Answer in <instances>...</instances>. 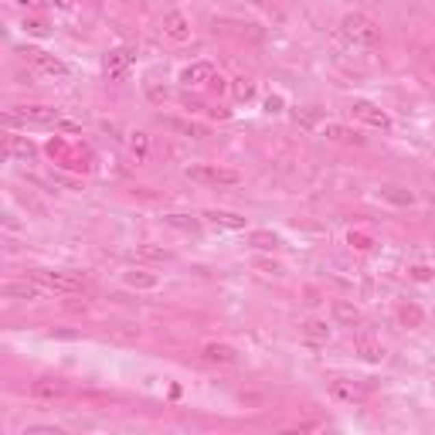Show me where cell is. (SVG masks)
Returning a JSON list of instances; mask_svg holds the SVG:
<instances>
[{
  "mask_svg": "<svg viewBox=\"0 0 435 435\" xmlns=\"http://www.w3.org/2000/svg\"><path fill=\"white\" fill-rule=\"evenodd\" d=\"M388 204H395V208H412L415 204V194L408 190V187H401V184H381V190H377Z\"/></svg>",
  "mask_w": 435,
  "mask_h": 435,
  "instance_id": "cell-17",
  "label": "cell"
},
{
  "mask_svg": "<svg viewBox=\"0 0 435 435\" xmlns=\"http://www.w3.org/2000/svg\"><path fill=\"white\" fill-rule=\"evenodd\" d=\"M7 123H31V126H51L58 123V109L45 105V102H31V105H14L7 109Z\"/></svg>",
  "mask_w": 435,
  "mask_h": 435,
  "instance_id": "cell-4",
  "label": "cell"
},
{
  "mask_svg": "<svg viewBox=\"0 0 435 435\" xmlns=\"http://www.w3.org/2000/svg\"><path fill=\"white\" fill-rule=\"evenodd\" d=\"M201 360H208V364H221V367H232V364H238V350L232 347V344H208V347L201 350Z\"/></svg>",
  "mask_w": 435,
  "mask_h": 435,
  "instance_id": "cell-14",
  "label": "cell"
},
{
  "mask_svg": "<svg viewBox=\"0 0 435 435\" xmlns=\"http://www.w3.org/2000/svg\"><path fill=\"white\" fill-rule=\"evenodd\" d=\"M129 150H133V157H140V160H147L150 157V133H133L129 136Z\"/></svg>",
  "mask_w": 435,
  "mask_h": 435,
  "instance_id": "cell-26",
  "label": "cell"
},
{
  "mask_svg": "<svg viewBox=\"0 0 435 435\" xmlns=\"http://www.w3.org/2000/svg\"><path fill=\"white\" fill-rule=\"evenodd\" d=\"M323 136L334 140V143H353V147H364V136L350 126H340V123H327L323 126Z\"/></svg>",
  "mask_w": 435,
  "mask_h": 435,
  "instance_id": "cell-18",
  "label": "cell"
},
{
  "mask_svg": "<svg viewBox=\"0 0 435 435\" xmlns=\"http://www.w3.org/2000/svg\"><path fill=\"white\" fill-rule=\"evenodd\" d=\"M86 3H92V7H99V3H102V0H86Z\"/></svg>",
  "mask_w": 435,
  "mask_h": 435,
  "instance_id": "cell-42",
  "label": "cell"
},
{
  "mask_svg": "<svg viewBox=\"0 0 435 435\" xmlns=\"http://www.w3.org/2000/svg\"><path fill=\"white\" fill-rule=\"evenodd\" d=\"M3 147H7V153H10V157H21V160L38 157V147H34L27 136H17V133H7V136H3Z\"/></svg>",
  "mask_w": 435,
  "mask_h": 435,
  "instance_id": "cell-16",
  "label": "cell"
},
{
  "mask_svg": "<svg viewBox=\"0 0 435 435\" xmlns=\"http://www.w3.org/2000/svg\"><path fill=\"white\" fill-rule=\"evenodd\" d=\"M17 7H31V10H38L41 7V0H14Z\"/></svg>",
  "mask_w": 435,
  "mask_h": 435,
  "instance_id": "cell-40",
  "label": "cell"
},
{
  "mask_svg": "<svg viewBox=\"0 0 435 435\" xmlns=\"http://www.w3.org/2000/svg\"><path fill=\"white\" fill-rule=\"evenodd\" d=\"M353 353H357L360 360H367V364H381V360H384V347H381V340H377V337H371L367 330H357V334H353Z\"/></svg>",
  "mask_w": 435,
  "mask_h": 435,
  "instance_id": "cell-10",
  "label": "cell"
},
{
  "mask_svg": "<svg viewBox=\"0 0 435 435\" xmlns=\"http://www.w3.org/2000/svg\"><path fill=\"white\" fill-rule=\"evenodd\" d=\"M347 112L353 116V119H360V123H367V126H374V129H384V133L395 126V123H391V116H388L381 105L367 102V99H350Z\"/></svg>",
  "mask_w": 435,
  "mask_h": 435,
  "instance_id": "cell-5",
  "label": "cell"
},
{
  "mask_svg": "<svg viewBox=\"0 0 435 435\" xmlns=\"http://www.w3.org/2000/svg\"><path fill=\"white\" fill-rule=\"evenodd\" d=\"M129 65H133V51L129 48H112V51H105L102 72H105L109 82H123L126 72H129Z\"/></svg>",
  "mask_w": 435,
  "mask_h": 435,
  "instance_id": "cell-8",
  "label": "cell"
},
{
  "mask_svg": "<svg viewBox=\"0 0 435 435\" xmlns=\"http://www.w3.org/2000/svg\"><path fill=\"white\" fill-rule=\"evenodd\" d=\"M167 126L171 129H177V133H187V136H204V126H194V123H180V119H167Z\"/></svg>",
  "mask_w": 435,
  "mask_h": 435,
  "instance_id": "cell-29",
  "label": "cell"
},
{
  "mask_svg": "<svg viewBox=\"0 0 435 435\" xmlns=\"http://www.w3.org/2000/svg\"><path fill=\"white\" fill-rule=\"evenodd\" d=\"M69 395V384L62 377H38L31 381V398L38 401H55V398H65Z\"/></svg>",
  "mask_w": 435,
  "mask_h": 435,
  "instance_id": "cell-12",
  "label": "cell"
},
{
  "mask_svg": "<svg viewBox=\"0 0 435 435\" xmlns=\"http://www.w3.org/2000/svg\"><path fill=\"white\" fill-rule=\"evenodd\" d=\"M330 395L350 401V405H360L371 398V384H360V381H350V377H330Z\"/></svg>",
  "mask_w": 435,
  "mask_h": 435,
  "instance_id": "cell-7",
  "label": "cell"
},
{
  "mask_svg": "<svg viewBox=\"0 0 435 435\" xmlns=\"http://www.w3.org/2000/svg\"><path fill=\"white\" fill-rule=\"evenodd\" d=\"M24 435H62V429H51V425H31V429H24Z\"/></svg>",
  "mask_w": 435,
  "mask_h": 435,
  "instance_id": "cell-35",
  "label": "cell"
},
{
  "mask_svg": "<svg viewBox=\"0 0 435 435\" xmlns=\"http://www.w3.org/2000/svg\"><path fill=\"white\" fill-rule=\"evenodd\" d=\"M160 27H164V34L177 41V45H184L187 38H190V17L184 14V10H167L164 14V21H160Z\"/></svg>",
  "mask_w": 435,
  "mask_h": 435,
  "instance_id": "cell-9",
  "label": "cell"
},
{
  "mask_svg": "<svg viewBox=\"0 0 435 435\" xmlns=\"http://www.w3.org/2000/svg\"><path fill=\"white\" fill-rule=\"evenodd\" d=\"M211 92H225V88H228V82H225V79H221V75H214V79H211Z\"/></svg>",
  "mask_w": 435,
  "mask_h": 435,
  "instance_id": "cell-37",
  "label": "cell"
},
{
  "mask_svg": "<svg viewBox=\"0 0 435 435\" xmlns=\"http://www.w3.org/2000/svg\"><path fill=\"white\" fill-rule=\"evenodd\" d=\"M259 269H262V272H272V275H279V272H282L275 262H259Z\"/></svg>",
  "mask_w": 435,
  "mask_h": 435,
  "instance_id": "cell-39",
  "label": "cell"
},
{
  "mask_svg": "<svg viewBox=\"0 0 435 435\" xmlns=\"http://www.w3.org/2000/svg\"><path fill=\"white\" fill-rule=\"evenodd\" d=\"M350 245H357V249H371V242H367L364 235H350Z\"/></svg>",
  "mask_w": 435,
  "mask_h": 435,
  "instance_id": "cell-38",
  "label": "cell"
},
{
  "mask_svg": "<svg viewBox=\"0 0 435 435\" xmlns=\"http://www.w3.org/2000/svg\"><path fill=\"white\" fill-rule=\"evenodd\" d=\"M147 95H150V102H167L171 99V92L160 86H147Z\"/></svg>",
  "mask_w": 435,
  "mask_h": 435,
  "instance_id": "cell-33",
  "label": "cell"
},
{
  "mask_svg": "<svg viewBox=\"0 0 435 435\" xmlns=\"http://www.w3.org/2000/svg\"><path fill=\"white\" fill-rule=\"evenodd\" d=\"M214 75H218V72H214L211 62H194V65H187V69L180 72V82L187 88H204V86H211Z\"/></svg>",
  "mask_w": 435,
  "mask_h": 435,
  "instance_id": "cell-13",
  "label": "cell"
},
{
  "mask_svg": "<svg viewBox=\"0 0 435 435\" xmlns=\"http://www.w3.org/2000/svg\"><path fill=\"white\" fill-rule=\"evenodd\" d=\"M232 92L238 102H249V99H256V82L252 79H232Z\"/></svg>",
  "mask_w": 435,
  "mask_h": 435,
  "instance_id": "cell-27",
  "label": "cell"
},
{
  "mask_svg": "<svg viewBox=\"0 0 435 435\" xmlns=\"http://www.w3.org/2000/svg\"><path fill=\"white\" fill-rule=\"evenodd\" d=\"M0 293L7 296V299H41V293H45V286H38L31 275H24V279H14V282H3L0 286Z\"/></svg>",
  "mask_w": 435,
  "mask_h": 435,
  "instance_id": "cell-11",
  "label": "cell"
},
{
  "mask_svg": "<svg viewBox=\"0 0 435 435\" xmlns=\"http://www.w3.org/2000/svg\"><path fill=\"white\" fill-rule=\"evenodd\" d=\"M299 330H303V337L313 340V344H327V340H330V327H327V320H306Z\"/></svg>",
  "mask_w": 435,
  "mask_h": 435,
  "instance_id": "cell-22",
  "label": "cell"
},
{
  "mask_svg": "<svg viewBox=\"0 0 435 435\" xmlns=\"http://www.w3.org/2000/svg\"><path fill=\"white\" fill-rule=\"evenodd\" d=\"M17 55H21L27 65H34L41 75H51V79H65V75H69V65H65L62 58L48 55L45 48H31V45H24V48H17Z\"/></svg>",
  "mask_w": 435,
  "mask_h": 435,
  "instance_id": "cell-3",
  "label": "cell"
},
{
  "mask_svg": "<svg viewBox=\"0 0 435 435\" xmlns=\"http://www.w3.org/2000/svg\"><path fill=\"white\" fill-rule=\"evenodd\" d=\"M180 105H184V109H190V112H197V109H204V102H201L197 95H190V92H184V95H180Z\"/></svg>",
  "mask_w": 435,
  "mask_h": 435,
  "instance_id": "cell-32",
  "label": "cell"
},
{
  "mask_svg": "<svg viewBox=\"0 0 435 435\" xmlns=\"http://www.w3.org/2000/svg\"><path fill=\"white\" fill-rule=\"evenodd\" d=\"M296 123H299V126H306V129H313V126L320 123V109H316V105L299 109V112H296Z\"/></svg>",
  "mask_w": 435,
  "mask_h": 435,
  "instance_id": "cell-28",
  "label": "cell"
},
{
  "mask_svg": "<svg viewBox=\"0 0 435 435\" xmlns=\"http://www.w3.org/2000/svg\"><path fill=\"white\" fill-rule=\"evenodd\" d=\"M429 65H432V69H435V48H432V51H429Z\"/></svg>",
  "mask_w": 435,
  "mask_h": 435,
  "instance_id": "cell-41",
  "label": "cell"
},
{
  "mask_svg": "<svg viewBox=\"0 0 435 435\" xmlns=\"http://www.w3.org/2000/svg\"><path fill=\"white\" fill-rule=\"evenodd\" d=\"M48 337H55V340H82V334H79V330H51Z\"/></svg>",
  "mask_w": 435,
  "mask_h": 435,
  "instance_id": "cell-34",
  "label": "cell"
},
{
  "mask_svg": "<svg viewBox=\"0 0 435 435\" xmlns=\"http://www.w3.org/2000/svg\"><path fill=\"white\" fill-rule=\"evenodd\" d=\"M187 177L197 184H211V187H238L242 174L235 167H187Z\"/></svg>",
  "mask_w": 435,
  "mask_h": 435,
  "instance_id": "cell-6",
  "label": "cell"
},
{
  "mask_svg": "<svg viewBox=\"0 0 435 435\" xmlns=\"http://www.w3.org/2000/svg\"><path fill=\"white\" fill-rule=\"evenodd\" d=\"M412 279H415V282H432L435 272L429 265H412Z\"/></svg>",
  "mask_w": 435,
  "mask_h": 435,
  "instance_id": "cell-31",
  "label": "cell"
},
{
  "mask_svg": "<svg viewBox=\"0 0 435 435\" xmlns=\"http://www.w3.org/2000/svg\"><path fill=\"white\" fill-rule=\"evenodd\" d=\"M24 31H27V34H48L51 27H48L41 17H24Z\"/></svg>",
  "mask_w": 435,
  "mask_h": 435,
  "instance_id": "cell-30",
  "label": "cell"
},
{
  "mask_svg": "<svg viewBox=\"0 0 435 435\" xmlns=\"http://www.w3.org/2000/svg\"><path fill=\"white\" fill-rule=\"evenodd\" d=\"M334 320L344 323V327H360V310L350 303V299H334Z\"/></svg>",
  "mask_w": 435,
  "mask_h": 435,
  "instance_id": "cell-19",
  "label": "cell"
},
{
  "mask_svg": "<svg viewBox=\"0 0 435 435\" xmlns=\"http://www.w3.org/2000/svg\"><path fill=\"white\" fill-rule=\"evenodd\" d=\"M126 286H133V289H153L157 275L147 272V269H133V272H126Z\"/></svg>",
  "mask_w": 435,
  "mask_h": 435,
  "instance_id": "cell-25",
  "label": "cell"
},
{
  "mask_svg": "<svg viewBox=\"0 0 435 435\" xmlns=\"http://www.w3.org/2000/svg\"><path fill=\"white\" fill-rule=\"evenodd\" d=\"M204 218H208L214 228H228V232H245V228H249V221H245L242 214H235V211H218V208H211V211H204Z\"/></svg>",
  "mask_w": 435,
  "mask_h": 435,
  "instance_id": "cell-15",
  "label": "cell"
},
{
  "mask_svg": "<svg viewBox=\"0 0 435 435\" xmlns=\"http://www.w3.org/2000/svg\"><path fill=\"white\" fill-rule=\"evenodd\" d=\"M38 286H45V289H51V293H65V296H75V293H82L88 289L86 279H79L75 272H51V269H31L27 272Z\"/></svg>",
  "mask_w": 435,
  "mask_h": 435,
  "instance_id": "cell-2",
  "label": "cell"
},
{
  "mask_svg": "<svg viewBox=\"0 0 435 435\" xmlns=\"http://www.w3.org/2000/svg\"><path fill=\"white\" fill-rule=\"evenodd\" d=\"M164 221H167L171 228H177V232H190V235L201 232V221L190 218V214H164Z\"/></svg>",
  "mask_w": 435,
  "mask_h": 435,
  "instance_id": "cell-24",
  "label": "cell"
},
{
  "mask_svg": "<svg viewBox=\"0 0 435 435\" xmlns=\"http://www.w3.org/2000/svg\"><path fill=\"white\" fill-rule=\"evenodd\" d=\"M282 109V95H269L265 99V112H279Z\"/></svg>",
  "mask_w": 435,
  "mask_h": 435,
  "instance_id": "cell-36",
  "label": "cell"
},
{
  "mask_svg": "<svg viewBox=\"0 0 435 435\" xmlns=\"http://www.w3.org/2000/svg\"><path fill=\"white\" fill-rule=\"evenodd\" d=\"M249 245H256L259 252H272V249H279L282 242H279V235H275V232L259 228V232H249Z\"/></svg>",
  "mask_w": 435,
  "mask_h": 435,
  "instance_id": "cell-23",
  "label": "cell"
},
{
  "mask_svg": "<svg viewBox=\"0 0 435 435\" xmlns=\"http://www.w3.org/2000/svg\"><path fill=\"white\" fill-rule=\"evenodd\" d=\"M340 31H344V38L353 41L357 48H377L381 45V27L367 17V14H344V21H340Z\"/></svg>",
  "mask_w": 435,
  "mask_h": 435,
  "instance_id": "cell-1",
  "label": "cell"
},
{
  "mask_svg": "<svg viewBox=\"0 0 435 435\" xmlns=\"http://www.w3.org/2000/svg\"><path fill=\"white\" fill-rule=\"evenodd\" d=\"M398 320H401L408 330H419V327L425 323V313H422L419 303H401V306H398Z\"/></svg>",
  "mask_w": 435,
  "mask_h": 435,
  "instance_id": "cell-21",
  "label": "cell"
},
{
  "mask_svg": "<svg viewBox=\"0 0 435 435\" xmlns=\"http://www.w3.org/2000/svg\"><path fill=\"white\" fill-rule=\"evenodd\" d=\"M136 259H140V262H157V265H164V262H174V252H171V249H164V245L143 242V245H136Z\"/></svg>",
  "mask_w": 435,
  "mask_h": 435,
  "instance_id": "cell-20",
  "label": "cell"
}]
</instances>
